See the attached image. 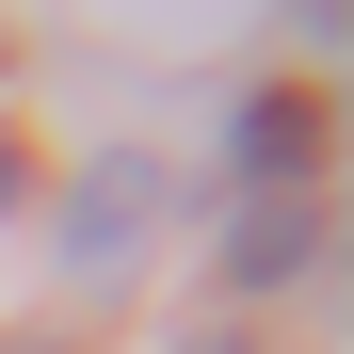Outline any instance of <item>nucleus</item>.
<instances>
[{
    "label": "nucleus",
    "instance_id": "nucleus-1",
    "mask_svg": "<svg viewBox=\"0 0 354 354\" xmlns=\"http://www.w3.org/2000/svg\"><path fill=\"white\" fill-rule=\"evenodd\" d=\"M145 209H161V177H145V161H113L97 194H81V225H65V242H81V274H113V258H129V242H145Z\"/></svg>",
    "mask_w": 354,
    "mask_h": 354
},
{
    "label": "nucleus",
    "instance_id": "nucleus-2",
    "mask_svg": "<svg viewBox=\"0 0 354 354\" xmlns=\"http://www.w3.org/2000/svg\"><path fill=\"white\" fill-rule=\"evenodd\" d=\"M306 129H322L306 97H258V113H242V161H258V177H290V161H306Z\"/></svg>",
    "mask_w": 354,
    "mask_h": 354
}]
</instances>
